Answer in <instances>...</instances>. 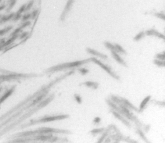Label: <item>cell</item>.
Segmentation results:
<instances>
[{
	"mask_svg": "<svg viewBox=\"0 0 165 143\" xmlns=\"http://www.w3.org/2000/svg\"><path fill=\"white\" fill-rule=\"evenodd\" d=\"M155 57H156V59H157L165 61V52H163L162 53L157 54Z\"/></svg>",
	"mask_w": 165,
	"mask_h": 143,
	"instance_id": "603a6c76",
	"label": "cell"
},
{
	"mask_svg": "<svg viewBox=\"0 0 165 143\" xmlns=\"http://www.w3.org/2000/svg\"><path fill=\"white\" fill-rule=\"evenodd\" d=\"M111 54H112V56H113L114 59L117 62H118L119 64L122 65V66H124V67H128V66H127V64L125 63V61H124L122 58L120 57V56L118 54V53H116V52H114V51H111Z\"/></svg>",
	"mask_w": 165,
	"mask_h": 143,
	"instance_id": "ba28073f",
	"label": "cell"
},
{
	"mask_svg": "<svg viewBox=\"0 0 165 143\" xmlns=\"http://www.w3.org/2000/svg\"><path fill=\"white\" fill-rule=\"evenodd\" d=\"M153 62H154V64H156L159 67H165V61H161V60L155 59L153 61Z\"/></svg>",
	"mask_w": 165,
	"mask_h": 143,
	"instance_id": "44dd1931",
	"label": "cell"
},
{
	"mask_svg": "<svg viewBox=\"0 0 165 143\" xmlns=\"http://www.w3.org/2000/svg\"><path fill=\"white\" fill-rule=\"evenodd\" d=\"M150 98H151V96H148V97H147L146 98H145L144 99L143 101L141 102V105H140V108L138 110L139 111H142L146 107V105H147V103L148 102V101H150Z\"/></svg>",
	"mask_w": 165,
	"mask_h": 143,
	"instance_id": "7c38bea8",
	"label": "cell"
},
{
	"mask_svg": "<svg viewBox=\"0 0 165 143\" xmlns=\"http://www.w3.org/2000/svg\"><path fill=\"white\" fill-rule=\"evenodd\" d=\"M74 97H75V99L77 101V102L78 104H81L82 103V99H81V98L80 97V95H78V94H75L74 95Z\"/></svg>",
	"mask_w": 165,
	"mask_h": 143,
	"instance_id": "484cf974",
	"label": "cell"
},
{
	"mask_svg": "<svg viewBox=\"0 0 165 143\" xmlns=\"http://www.w3.org/2000/svg\"><path fill=\"white\" fill-rule=\"evenodd\" d=\"M39 10L38 9H35L31 12V18L32 20H35L37 18L38 16L39 15Z\"/></svg>",
	"mask_w": 165,
	"mask_h": 143,
	"instance_id": "d6986e66",
	"label": "cell"
},
{
	"mask_svg": "<svg viewBox=\"0 0 165 143\" xmlns=\"http://www.w3.org/2000/svg\"><path fill=\"white\" fill-rule=\"evenodd\" d=\"M91 62L95 63V64H98L99 66H100L104 70H105L107 73H109V74H110V76L114 78V79H117V80L119 79V77L118 76V75H116V74L114 73L113 71L111 70L110 67L107 65L103 64L100 61H99L96 58H94V57H91Z\"/></svg>",
	"mask_w": 165,
	"mask_h": 143,
	"instance_id": "7a4b0ae2",
	"label": "cell"
},
{
	"mask_svg": "<svg viewBox=\"0 0 165 143\" xmlns=\"http://www.w3.org/2000/svg\"><path fill=\"white\" fill-rule=\"evenodd\" d=\"M34 3V0H30V1L28 2V3L25 4V12H28L29 10H30L32 8V7L33 6Z\"/></svg>",
	"mask_w": 165,
	"mask_h": 143,
	"instance_id": "e0dca14e",
	"label": "cell"
},
{
	"mask_svg": "<svg viewBox=\"0 0 165 143\" xmlns=\"http://www.w3.org/2000/svg\"><path fill=\"white\" fill-rule=\"evenodd\" d=\"M114 115L116 116V117H118V119L122 121L123 122L125 125H127L128 126H129V124L128 122L127 121L125 120V119H123L122 117L118 113H115V112H113Z\"/></svg>",
	"mask_w": 165,
	"mask_h": 143,
	"instance_id": "ffe728a7",
	"label": "cell"
},
{
	"mask_svg": "<svg viewBox=\"0 0 165 143\" xmlns=\"http://www.w3.org/2000/svg\"><path fill=\"white\" fill-rule=\"evenodd\" d=\"M5 8H6V5L4 3L0 5V11H2L3 10L5 9Z\"/></svg>",
	"mask_w": 165,
	"mask_h": 143,
	"instance_id": "83f0119b",
	"label": "cell"
},
{
	"mask_svg": "<svg viewBox=\"0 0 165 143\" xmlns=\"http://www.w3.org/2000/svg\"><path fill=\"white\" fill-rule=\"evenodd\" d=\"M25 4H24L19 8L18 11L15 13L14 17V18H12V20L14 22L18 21V20H20V18H22V14L25 12Z\"/></svg>",
	"mask_w": 165,
	"mask_h": 143,
	"instance_id": "52a82bcc",
	"label": "cell"
},
{
	"mask_svg": "<svg viewBox=\"0 0 165 143\" xmlns=\"http://www.w3.org/2000/svg\"><path fill=\"white\" fill-rule=\"evenodd\" d=\"M91 62V58L86 59L84 60L81 61H75L73 62H70V63H66L64 64H59L55 67H52L51 70H50V71H57V70H62L63 69H67V68H75V67H80L81 66H82L83 64L89 63Z\"/></svg>",
	"mask_w": 165,
	"mask_h": 143,
	"instance_id": "6da1fadb",
	"label": "cell"
},
{
	"mask_svg": "<svg viewBox=\"0 0 165 143\" xmlns=\"http://www.w3.org/2000/svg\"><path fill=\"white\" fill-rule=\"evenodd\" d=\"M28 36H29V33L27 31H25L22 33L21 34L18 35V38H19V39L23 40L25 39L26 38H28Z\"/></svg>",
	"mask_w": 165,
	"mask_h": 143,
	"instance_id": "7402d4cb",
	"label": "cell"
},
{
	"mask_svg": "<svg viewBox=\"0 0 165 143\" xmlns=\"http://www.w3.org/2000/svg\"><path fill=\"white\" fill-rule=\"evenodd\" d=\"M114 46L116 48V53H119L123 54H127V52L123 48L122 46H120L119 44H114Z\"/></svg>",
	"mask_w": 165,
	"mask_h": 143,
	"instance_id": "9a60e30c",
	"label": "cell"
},
{
	"mask_svg": "<svg viewBox=\"0 0 165 143\" xmlns=\"http://www.w3.org/2000/svg\"><path fill=\"white\" fill-rule=\"evenodd\" d=\"M82 85H86V86L91 87V88H94V89L98 88V85H99V84H98V83L92 82H86L82 83Z\"/></svg>",
	"mask_w": 165,
	"mask_h": 143,
	"instance_id": "5bb4252c",
	"label": "cell"
},
{
	"mask_svg": "<svg viewBox=\"0 0 165 143\" xmlns=\"http://www.w3.org/2000/svg\"><path fill=\"white\" fill-rule=\"evenodd\" d=\"M17 2V0H8V5L6 9V12H10Z\"/></svg>",
	"mask_w": 165,
	"mask_h": 143,
	"instance_id": "30bf717a",
	"label": "cell"
},
{
	"mask_svg": "<svg viewBox=\"0 0 165 143\" xmlns=\"http://www.w3.org/2000/svg\"><path fill=\"white\" fill-rule=\"evenodd\" d=\"M146 35L148 36H153V37H157L160 39L165 40V35L162 33H159V31L155 29H149L145 32Z\"/></svg>",
	"mask_w": 165,
	"mask_h": 143,
	"instance_id": "277c9868",
	"label": "cell"
},
{
	"mask_svg": "<svg viewBox=\"0 0 165 143\" xmlns=\"http://www.w3.org/2000/svg\"><path fill=\"white\" fill-rule=\"evenodd\" d=\"M31 18V14L30 13H29V12H27V13H25L24 15H22V22H27V21H29V20Z\"/></svg>",
	"mask_w": 165,
	"mask_h": 143,
	"instance_id": "ac0fdd59",
	"label": "cell"
},
{
	"mask_svg": "<svg viewBox=\"0 0 165 143\" xmlns=\"http://www.w3.org/2000/svg\"><path fill=\"white\" fill-rule=\"evenodd\" d=\"M153 15L158 18H161L163 20H165V15L163 14L159 13V12H156V13H154Z\"/></svg>",
	"mask_w": 165,
	"mask_h": 143,
	"instance_id": "cb8c5ba5",
	"label": "cell"
},
{
	"mask_svg": "<svg viewBox=\"0 0 165 143\" xmlns=\"http://www.w3.org/2000/svg\"><path fill=\"white\" fill-rule=\"evenodd\" d=\"M1 16H2V15H0V18H1Z\"/></svg>",
	"mask_w": 165,
	"mask_h": 143,
	"instance_id": "4dcf8cb0",
	"label": "cell"
},
{
	"mask_svg": "<svg viewBox=\"0 0 165 143\" xmlns=\"http://www.w3.org/2000/svg\"><path fill=\"white\" fill-rule=\"evenodd\" d=\"M12 29V26H7L6 28L2 29H1L0 30V37L1 36H3L5 34L9 33V31L11 30Z\"/></svg>",
	"mask_w": 165,
	"mask_h": 143,
	"instance_id": "2e32d148",
	"label": "cell"
},
{
	"mask_svg": "<svg viewBox=\"0 0 165 143\" xmlns=\"http://www.w3.org/2000/svg\"><path fill=\"white\" fill-rule=\"evenodd\" d=\"M104 130V129H95L91 131L92 134H96L100 133L102 131Z\"/></svg>",
	"mask_w": 165,
	"mask_h": 143,
	"instance_id": "d4e9b609",
	"label": "cell"
},
{
	"mask_svg": "<svg viewBox=\"0 0 165 143\" xmlns=\"http://www.w3.org/2000/svg\"><path fill=\"white\" fill-rule=\"evenodd\" d=\"M31 25V22L29 21H27V22H24L22 24L21 26H20L18 28H16L15 30L12 31V33L10 34V36H14V35H19V33L22 31L23 29H24L25 28H26L29 26Z\"/></svg>",
	"mask_w": 165,
	"mask_h": 143,
	"instance_id": "5b68a950",
	"label": "cell"
},
{
	"mask_svg": "<svg viewBox=\"0 0 165 143\" xmlns=\"http://www.w3.org/2000/svg\"><path fill=\"white\" fill-rule=\"evenodd\" d=\"M74 0H67V2L65 5L63 12H62L61 15L60 16V20L63 22L66 20L68 14L72 9L73 5H74Z\"/></svg>",
	"mask_w": 165,
	"mask_h": 143,
	"instance_id": "3957f363",
	"label": "cell"
},
{
	"mask_svg": "<svg viewBox=\"0 0 165 143\" xmlns=\"http://www.w3.org/2000/svg\"><path fill=\"white\" fill-rule=\"evenodd\" d=\"M15 13H10L8 15H3L1 16L0 18V25L3 24L6 22H9L11 20H12V18L14 17Z\"/></svg>",
	"mask_w": 165,
	"mask_h": 143,
	"instance_id": "9c48e42d",
	"label": "cell"
},
{
	"mask_svg": "<svg viewBox=\"0 0 165 143\" xmlns=\"http://www.w3.org/2000/svg\"><path fill=\"white\" fill-rule=\"evenodd\" d=\"M104 45L107 48L109 49L110 51H114V52H116V48L114 46V44H111L109 42H107V41L104 42Z\"/></svg>",
	"mask_w": 165,
	"mask_h": 143,
	"instance_id": "8fae6325",
	"label": "cell"
},
{
	"mask_svg": "<svg viewBox=\"0 0 165 143\" xmlns=\"http://www.w3.org/2000/svg\"><path fill=\"white\" fill-rule=\"evenodd\" d=\"M146 35L145 32L143 31H141V32H139L138 34H137L135 36V38H133V40H135V42H138L140 40L142 39V38H143L144 37H145Z\"/></svg>",
	"mask_w": 165,
	"mask_h": 143,
	"instance_id": "4fadbf2b",
	"label": "cell"
},
{
	"mask_svg": "<svg viewBox=\"0 0 165 143\" xmlns=\"http://www.w3.org/2000/svg\"><path fill=\"white\" fill-rule=\"evenodd\" d=\"M86 52H87L90 54H91L94 56H96L99 58H102L103 59H107V56L104 54L101 53L100 52H98L97 50H96L95 49H92L90 48H86Z\"/></svg>",
	"mask_w": 165,
	"mask_h": 143,
	"instance_id": "8992f818",
	"label": "cell"
},
{
	"mask_svg": "<svg viewBox=\"0 0 165 143\" xmlns=\"http://www.w3.org/2000/svg\"><path fill=\"white\" fill-rule=\"evenodd\" d=\"M100 121H101V119H100V118H99V117H96V118L94 119V122H95V123H99V122H100Z\"/></svg>",
	"mask_w": 165,
	"mask_h": 143,
	"instance_id": "f1b7e54d",
	"label": "cell"
},
{
	"mask_svg": "<svg viewBox=\"0 0 165 143\" xmlns=\"http://www.w3.org/2000/svg\"><path fill=\"white\" fill-rule=\"evenodd\" d=\"M79 71L82 74H86V73L89 72V70H86L85 68H82V69H79Z\"/></svg>",
	"mask_w": 165,
	"mask_h": 143,
	"instance_id": "4316f807",
	"label": "cell"
},
{
	"mask_svg": "<svg viewBox=\"0 0 165 143\" xmlns=\"http://www.w3.org/2000/svg\"><path fill=\"white\" fill-rule=\"evenodd\" d=\"M2 1V0H0V3H1Z\"/></svg>",
	"mask_w": 165,
	"mask_h": 143,
	"instance_id": "f546056e",
	"label": "cell"
}]
</instances>
